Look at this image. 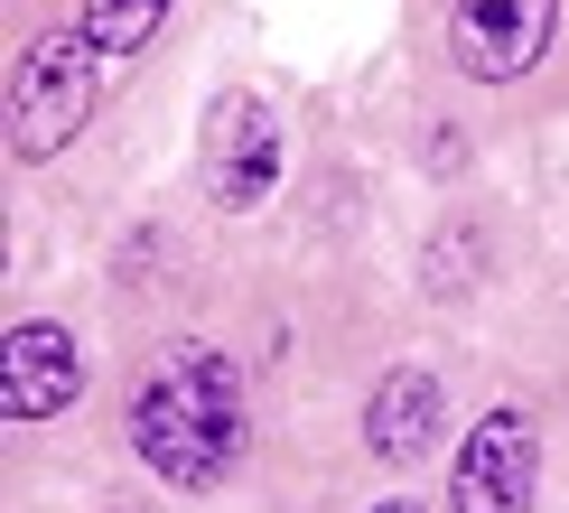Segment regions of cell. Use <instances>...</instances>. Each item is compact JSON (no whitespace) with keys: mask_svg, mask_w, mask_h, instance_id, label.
Segmentation results:
<instances>
[{"mask_svg":"<svg viewBox=\"0 0 569 513\" xmlns=\"http://www.w3.org/2000/svg\"><path fill=\"white\" fill-rule=\"evenodd\" d=\"M243 373H233L216 345L178 336L159 345V364L131 383V449L150 466L159 485H178V495H206V485H224L233 466H243Z\"/></svg>","mask_w":569,"mask_h":513,"instance_id":"obj_1","label":"cell"},{"mask_svg":"<svg viewBox=\"0 0 569 513\" xmlns=\"http://www.w3.org/2000/svg\"><path fill=\"white\" fill-rule=\"evenodd\" d=\"M93 112V47L84 29H47L10 76V150L19 159H57Z\"/></svg>","mask_w":569,"mask_h":513,"instance_id":"obj_2","label":"cell"},{"mask_svg":"<svg viewBox=\"0 0 569 513\" xmlns=\"http://www.w3.org/2000/svg\"><path fill=\"white\" fill-rule=\"evenodd\" d=\"M541 485V420L532 411H486L458 449V476H448V504L458 513H532Z\"/></svg>","mask_w":569,"mask_h":513,"instance_id":"obj_3","label":"cell"},{"mask_svg":"<svg viewBox=\"0 0 569 513\" xmlns=\"http://www.w3.org/2000/svg\"><path fill=\"white\" fill-rule=\"evenodd\" d=\"M197 178H206V197H216L224 215H243V205L271 197V178H280V122H271L262 93H216L206 140H197Z\"/></svg>","mask_w":569,"mask_h":513,"instance_id":"obj_4","label":"cell"},{"mask_svg":"<svg viewBox=\"0 0 569 513\" xmlns=\"http://www.w3.org/2000/svg\"><path fill=\"white\" fill-rule=\"evenodd\" d=\"M551 29H560V0H458L448 10V57L477 84H513L551 57Z\"/></svg>","mask_w":569,"mask_h":513,"instance_id":"obj_5","label":"cell"},{"mask_svg":"<svg viewBox=\"0 0 569 513\" xmlns=\"http://www.w3.org/2000/svg\"><path fill=\"white\" fill-rule=\"evenodd\" d=\"M84 392V355L57 318H19L0 336V411L10 420H57Z\"/></svg>","mask_w":569,"mask_h":513,"instance_id":"obj_6","label":"cell"},{"mask_svg":"<svg viewBox=\"0 0 569 513\" xmlns=\"http://www.w3.org/2000/svg\"><path fill=\"white\" fill-rule=\"evenodd\" d=\"M439 420H448L439 373L401 364V373L373 383V402H365V449L383 457V466H420V457H430V439H439Z\"/></svg>","mask_w":569,"mask_h":513,"instance_id":"obj_7","label":"cell"},{"mask_svg":"<svg viewBox=\"0 0 569 513\" xmlns=\"http://www.w3.org/2000/svg\"><path fill=\"white\" fill-rule=\"evenodd\" d=\"M169 29V0H84V47L93 57H131Z\"/></svg>","mask_w":569,"mask_h":513,"instance_id":"obj_8","label":"cell"},{"mask_svg":"<svg viewBox=\"0 0 569 513\" xmlns=\"http://www.w3.org/2000/svg\"><path fill=\"white\" fill-rule=\"evenodd\" d=\"M373 513H430V504H373Z\"/></svg>","mask_w":569,"mask_h":513,"instance_id":"obj_9","label":"cell"}]
</instances>
